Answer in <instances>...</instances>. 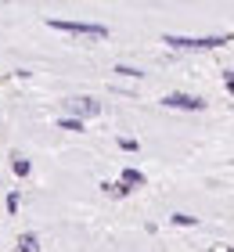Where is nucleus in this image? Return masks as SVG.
Segmentation results:
<instances>
[{"label":"nucleus","mask_w":234,"mask_h":252,"mask_svg":"<svg viewBox=\"0 0 234 252\" xmlns=\"http://www.w3.org/2000/svg\"><path fill=\"white\" fill-rule=\"evenodd\" d=\"M234 40V32H209V36H180V32H166L162 43L173 51H216Z\"/></svg>","instance_id":"obj_1"},{"label":"nucleus","mask_w":234,"mask_h":252,"mask_svg":"<svg viewBox=\"0 0 234 252\" xmlns=\"http://www.w3.org/2000/svg\"><path fill=\"white\" fill-rule=\"evenodd\" d=\"M47 26L68 36H87V40H108V26L101 22H76V18H47Z\"/></svg>","instance_id":"obj_2"},{"label":"nucleus","mask_w":234,"mask_h":252,"mask_svg":"<svg viewBox=\"0 0 234 252\" xmlns=\"http://www.w3.org/2000/svg\"><path fill=\"white\" fill-rule=\"evenodd\" d=\"M62 116H72V119H79V123H87V119H98L101 116V101L98 97H65L62 101Z\"/></svg>","instance_id":"obj_3"},{"label":"nucleus","mask_w":234,"mask_h":252,"mask_svg":"<svg viewBox=\"0 0 234 252\" xmlns=\"http://www.w3.org/2000/svg\"><path fill=\"white\" fill-rule=\"evenodd\" d=\"M209 101L198 97V94H184V90H169L162 97V108H173V112H205Z\"/></svg>","instance_id":"obj_4"},{"label":"nucleus","mask_w":234,"mask_h":252,"mask_svg":"<svg viewBox=\"0 0 234 252\" xmlns=\"http://www.w3.org/2000/svg\"><path fill=\"white\" fill-rule=\"evenodd\" d=\"M119 184H123L126 191H137V188H144V184H148V177L140 173V169H134V166H126L123 173H119Z\"/></svg>","instance_id":"obj_5"},{"label":"nucleus","mask_w":234,"mask_h":252,"mask_svg":"<svg viewBox=\"0 0 234 252\" xmlns=\"http://www.w3.org/2000/svg\"><path fill=\"white\" fill-rule=\"evenodd\" d=\"M11 173H15L18 180H26V177L33 173V162H29L26 155H18V152H15V155H11Z\"/></svg>","instance_id":"obj_6"},{"label":"nucleus","mask_w":234,"mask_h":252,"mask_svg":"<svg viewBox=\"0 0 234 252\" xmlns=\"http://www.w3.org/2000/svg\"><path fill=\"white\" fill-rule=\"evenodd\" d=\"M15 252H40V234H33V231L18 234V245H15Z\"/></svg>","instance_id":"obj_7"},{"label":"nucleus","mask_w":234,"mask_h":252,"mask_svg":"<svg viewBox=\"0 0 234 252\" xmlns=\"http://www.w3.org/2000/svg\"><path fill=\"white\" fill-rule=\"evenodd\" d=\"M101 191L108 194V198H126V194H130V191L119 184V180H101Z\"/></svg>","instance_id":"obj_8"},{"label":"nucleus","mask_w":234,"mask_h":252,"mask_svg":"<svg viewBox=\"0 0 234 252\" xmlns=\"http://www.w3.org/2000/svg\"><path fill=\"white\" fill-rule=\"evenodd\" d=\"M83 126L87 123H79L72 116H58V130H68V133H83Z\"/></svg>","instance_id":"obj_9"},{"label":"nucleus","mask_w":234,"mask_h":252,"mask_svg":"<svg viewBox=\"0 0 234 252\" xmlns=\"http://www.w3.org/2000/svg\"><path fill=\"white\" fill-rule=\"evenodd\" d=\"M169 223L173 227H198V216H191V213H173Z\"/></svg>","instance_id":"obj_10"},{"label":"nucleus","mask_w":234,"mask_h":252,"mask_svg":"<svg viewBox=\"0 0 234 252\" xmlns=\"http://www.w3.org/2000/svg\"><path fill=\"white\" fill-rule=\"evenodd\" d=\"M112 72L119 76V79H140V76H144V72H140V68H134V65H115Z\"/></svg>","instance_id":"obj_11"},{"label":"nucleus","mask_w":234,"mask_h":252,"mask_svg":"<svg viewBox=\"0 0 234 252\" xmlns=\"http://www.w3.org/2000/svg\"><path fill=\"white\" fill-rule=\"evenodd\" d=\"M18 205H22V194H18V191H11L7 198H4V209H7V216H15V213H18Z\"/></svg>","instance_id":"obj_12"},{"label":"nucleus","mask_w":234,"mask_h":252,"mask_svg":"<svg viewBox=\"0 0 234 252\" xmlns=\"http://www.w3.org/2000/svg\"><path fill=\"white\" fill-rule=\"evenodd\" d=\"M119 148H123L126 155H134V152H140V144L134 141V137H119Z\"/></svg>","instance_id":"obj_13"},{"label":"nucleus","mask_w":234,"mask_h":252,"mask_svg":"<svg viewBox=\"0 0 234 252\" xmlns=\"http://www.w3.org/2000/svg\"><path fill=\"white\" fill-rule=\"evenodd\" d=\"M224 87L231 90V97H234V68H224Z\"/></svg>","instance_id":"obj_14"},{"label":"nucleus","mask_w":234,"mask_h":252,"mask_svg":"<svg viewBox=\"0 0 234 252\" xmlns=\"http://www.w3.org/2000/svg\"><path fill=\"white\" fill-rule=\"evenodd\" d=\"M227 252H234V245H227Z\"/></svg>","instance_id":"obj_15"}]
</instances>
